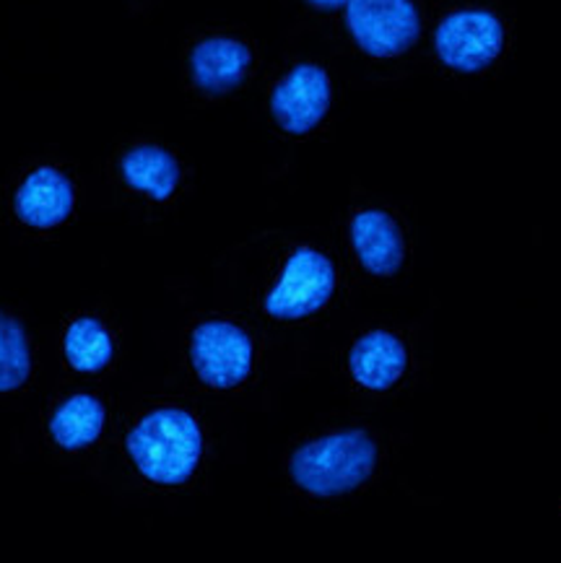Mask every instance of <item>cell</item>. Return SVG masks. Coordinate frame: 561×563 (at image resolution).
<instances>
[{
    "instance_id": "cell-1",
    "label": "cell",
    "mask_w": 561,
    "mask_h": 563,
    "mask_svg": "<svg viewBox=\"0 0 561 563\" xmlns=\"http://www.w3.org/2000/svg\"><path fill=\"white\" fill-rule=\"evenodd\" d=\"M128 452L146 478L179 486L198 467L204 437L185 410H156L131 431Z\"/></svg>"
},
{
    "instance_id": "cell-2",
    "label": "cell",
    "mask_w": 561,
    "mask_h": 563,
    "mask_svg": "<svg viewBox=\"0 0 561 563\" xmlns=\"http://www.w3.org/2000/svg\"><path fill=\"white\" fill-rule=\"evenodd\" d=\"M377 446L364 431H346L309 442L294 454L292 475L315 496L349 494L370 478Z\"/></svg>"
},
{
    "instance_id": "cell-3",
    "label": "cell",
    "mask_w": 561,
    "mask_h": 563,
    "mask_svg": "<svg viewBox=\"0 0 561 563\" xmlns=\"http://www.w3.org/2000/svg\"><path fill=\"white\" fill-rule=\"evenodd\" d=\"M505 49V24L486 9L450 13L435 29V53L450 70L481 74Z\"/></svg>"
},
{
    "instance_id": "cell-4",
    "label": "cell",
    "mask_w": 561,
    "mask_h": 563,
    "mask_svg": "<svg viewBox=\"0 0 561 563\" xmlns=\"http://www.w3.org/2000/svg\"><path fill=\"white\" fill-rule=\"evenodd\" d=\"M346 29L372 57H398L421 37V16L414 0H351Z\"/></svg>"
},
{
    "instance_id": "cell-5",
    "label": "cell",
    "mask_w": 561,
    "mask_h": 563,
    "mask_svg": "<svg viewBox=\"0 0 561 563\" xmlns=\"http://www.w3.org/2000/svg\"><path fill=\"white\" fill-rule=\"evenodd\" d=\"M336 288V271L320 252L301 247L286 263L284 276L265 299L268 314L280 320H299L328 305Z\"/></svg>"
},
{
    "instance_id": "cell-6",
    "label": "cell",
    "mask_w": 561,
    "mask_h": 563,
    "mask_svg": "<svg viewBox=\"0 0 561 563\" xmlns=\"http://www.w3.org/2000/svg\"><path fill=\"white\" fill-rule=\"evenodd\" d=\"M330 78L320 65L301 63L280 78L271 93V112L280 130L292 135H305L315 130L330 110Z\"/></svg>"
},
{
    "instance_id": "cell-7",
    "label": "cell",
    "mask_w": 561,
    "mask_h": 563,
    "mask_svg": "<svg viewBox=\"0 0 561 563\" xmlns=\"http://www.w3.org/2000/svg\"><path fill=\"white\" fill-rule=\"evenodd\" d=\"M193 366L206 385L229 389L250 374L253 343L229 322H206L193 335Z\"/></svg>"
},
{
    "instance_id": "cell-8",
    "label": "cell",
    "mask_w": 561,
    "mask_h": 563,
    "mask_svg": "<svg viewBox=\"0 0 561 563\" xmlns=\"http://www.w3.org/2000/svg\"><path fill=\"white\" fill-rule=\"evenodd\" d=\"M250 63H253V53L242 42L229 37L204 40L190 55L193 81L200 91L219 97V93L234 91L244 81Z\"/></svg>"
},
{
    "instance_id": "cell-9",
    "label": "cell",
    "mask_w": 561,
    "mask_h": 563,
    "mask_svg": "<svg viewBox=\"0 0 561 563\" xmlns=\"http://www.w3.org/2000/svg\"><path fill=\"white\" fill-rule=\"evenodd\" d=\"M74 187L57 169L42 167L26 177L16 192V213L29 227L50 229L68 219Z\"/></svg>"
},
{
    "instance_id": "cell-10",
    "label": "cell",
    "mask_w": 561,
    "mask_h": 563,
    "mask_svg": "<svg viewBox=\"0 0 561 563\" xmlns=\"http://www.w3.org/2000/svg\"><path fill=\"white\" fill-rule=\"evenodd\" d=\"M351 242L362 265L374 276H393L403 265L398 223L383 211H364L351 221Z\"/></svg>"
},
{
    "instance_id": "cell-11",
    "label": "cell",
    "mask_w": 561,
    "mask_h": 563,
    "mask_svg": "<svg viewBox=\"0 0 561 563\" xmlns=\"http://www.w3.org/2000/svg\"><path fill=\"white\" fill-rule=\"evenodd\" d=\"M406 361V349L398 338L377 330L354 345L349 364L359 385L366 389H387L403 377Z\"/></svg>"
},
{
    "instance_id": "cell-12",
    "label": "cell",
    "mask_w": 561,
    "mask_h": 563,
    "mask_svg": "<svg viewBox=\"0 0 561 563\" xmlns=\"http://www.w3.org/2000/svg\"><path fill=\"white\" fill-rule=\"evenodd\" d=\"M122 177L154 200H167L179 183V164L160 146H139L122 158Z\"/></svg>"
},
{
    "instance_id": "cell-13",
    "label": "cell",
    "mask_w": 561,
    "mask_h": 563,
    "mask_svg": "<svg viewBox=\"0 0 561 563\" xmlns=\"http://www.w3.org/2000/svg\"><path fill=\"white\" fill-rule=\"evenodd\" d=\"M105 410L89 395L70 397V400L57 410L53 418V437L55 442L66 450H78V446L91 444L94 439L102 434Z\"/></svg>"
},
{
    "instance_id": "cell-14",
    "label": "cell",
    "mask_w": 561,
    "mask_h": 563,
    "mask_svg": "<svg viewBox=\"0 0 561 563\" xmlns=\"http://www.w3.org/2000/svg\"><path fill=\"white\" fill-rule=\"evenodd\" d=\"M66 356L78 372H99L112 358L110 335L97 320H78L66 335Z\"/></svg>"
},
{
    "instance_id": "cell-15",
    "label": "cell",
    "mask_w": 561,
    "mask_h": 563,
    "mask_svg": "<svg viewBox=\"0 0 561 563\" xmlns=\"http://www.w3.org/2000/svg\"><path fill=\"white\" fill-rule=\"evenodd\" d=\"M29 377V345L19 322L0 314V393L24 385Z\"/></svg>"
},
{
    "instance_id": "cell-16",
    "label": "cell",
    "mask_w": 561,
    "mask_h": 563,
    "mask_svg": "<svg viewBox=\"0 0 561 563\" xmlns=\"http://www.w3.org/2000/svg\"><path fill=\"white\" fill-rule=\"evenodd\" d=\"M307 3L320 11H338V9H346L351 0H307Z\"/></svg>"
}]
</instances>
